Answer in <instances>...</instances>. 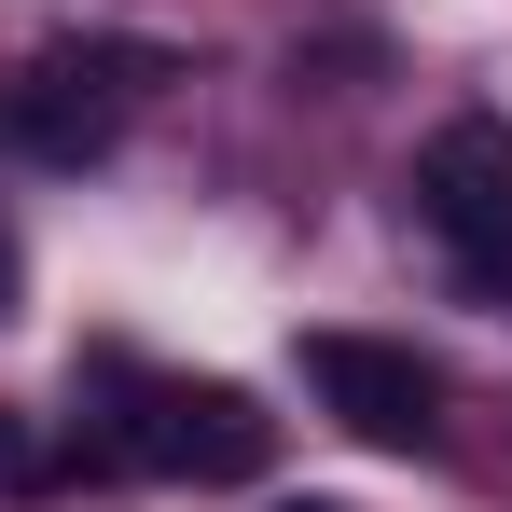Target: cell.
<instances>
[{
	"instance_id": "5b68a950",
	"label": "cell",
	"mask_w": 512,
	"mask_h": 512,
	"mask_svg": "<svg viewBox=\"0 0 512 512\" xmlns=\"http://www.w3.org/2000/svg\"><path fill=\"white\" fill-rule=\"evenodd\" d=\"M28 305V250H14V222H0V319Z\"/></svg>"
},
{
	"instance_id": "8992f818",
	"label": "cell",
	"mask_w": 512,
	"mask_h": 512,
	"mask_svg": "<svg viewBox=\"0 0 512 512\" xmlns=\"http://www.w3.org/2000/svg\"><path fill=\"white\" fill-rule=\"evenodd\" d=\"M0 485H28V443H14V416H0Z\"/></svg>"
},
{
	"instance_id": "6da1fadb",
	"label": "cell",
	"mask_w": 512,
	"mask_h": 512,
	"mask_svg": "<svg viewBox=\"0 0 512 512\" xmlns=\"http://www.w3.org/2000/svg\"><path fill=\"white\" fill-rule=\"evenodd\" d=\"M111 388H125V416L97 457H125V471H167V485H250L263 457H277V416H263L250 388H222V374H125L111 360Z\"/></svg>"
},
{
	"instance_id": "3957f363",
	"label": "cell",
	"mask_w": 512,
	"mask_h": 512,
	"mask_svg": "<svg viewBox=\"0 0 512 512\" xmlns=\"http://www.w3.org/2000/svg\"><path fill=\"white\" fill-rule=\"evenodd\" d=\"M416 222H429V250L457 263L471 291H512V125H499V111L429 125V153H416Z\"/></svg>"
},
{
	"instance_id": "52a82bcc",
	"label": "cell",
	"mask_w": 512,
	"mask_h": 512,
	"mask_svg": "<svg viewBox=\"0 0 512 512\" xmlns=\"http://www.w3.org/2000/svg\"><path fill=\"white\" fill-rule=\"evenodd\" d=\"M291 512H346V499H291Z\"/></svg>"
},
{
	"instance_id": "7a4b0ae2",
	"label": "cell",
	"mask_w": 512,
	"mask_h": 512,
	"mask_svg": "<svg viewBox=\"0 0 512 512\" xmlns=\"http://www.w3.org/2000/svg\"><path fill=\"white\" fill-rule=\"evenodd\" d=\"M139 84H167V56H153V42H56V56H28V70H14L0 139H14V153H42V167H97Z\"/></svg>"
},
{
	"instance_id": "277c9868",
	"label": "cell",
	"mask_w": 512,
	"mask_h": 512,
	"mask_svg": "<svg viewBox=\"0 0 512 512\" xmlns=\"http://www.w3.org/2000/svg\"><path fill=\"white\" fill-rule=\"evenodd\" d=\"M305 388L374 457H429L443 443V374H429L416 346H388V333H305Z\"/></svg>"
}]
</instances>
